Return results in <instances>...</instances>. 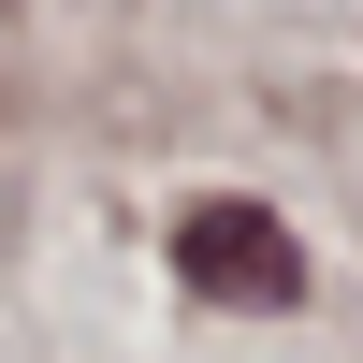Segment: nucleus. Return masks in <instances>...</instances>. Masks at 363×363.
Here are the masks:
<instances>
[{
  "label": "nucleus",
  "mask_w": 363,
  "mask_h": 363,
  "mask_svg": "<svg viewBox=\"0 0 363 363\" xmlns=\"http://www.w3.org/2000/svg\"><path fill=\"white\" fill-rule=\"evenodd\" d=\"M174 262H189V291H218V306H306V247H291L277 203H189V218H174Z\"/></svg>",
  "instance_id": "f257e3e1"
}]
</instances>
